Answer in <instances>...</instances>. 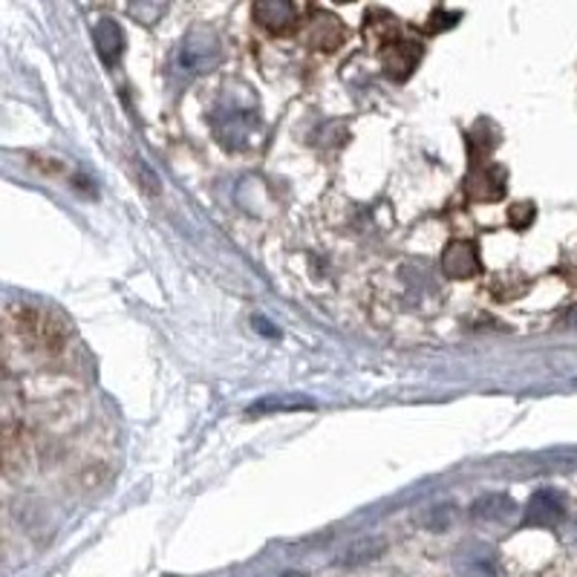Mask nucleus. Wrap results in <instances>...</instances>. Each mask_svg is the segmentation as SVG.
I'll use <instances>...</instances> for the list:
<instances>
[{"label":"nucleus","instance_id":"f257e3e1","mask_svg":"<svg viewBox=\"0 0 577 577\" xmlns=\"http://www.w3.org/2000/svg\"><path fill=\"white\" fill-rule=\"evenodd\" d=\"M219 61V44L212 32H194L179 50V70L185 73H208Z\"/></svg>","mask_w":577,"mask_h":577},{"label":"nucleus","instance_id":"f03ea898","mask_svg":"<svg viewBox=\"0 0 577 577\" xmlns=\"http://www.w3.org/2000/svg\"><path fill=\"white\" fill-rule=\"evenodd\" d=\"M563 517H566V499H563L560 491L543 488L528 499L523 526H540V528L557 526Z\"/></svg>","mask_w":577,"mask_h":577},{"label":"nucleus","instance_id":"7ed1b4c3","mask_svg":"<svg viewBox=\"0 0 577 577\" xmlns=\"http://www.w3.org/2000/svg\"><path fill=\"white\" fill-rule=\"evenodd\" d=\"M442 271L453 280H468L476 278L480 271V255L471 240H453L442 255Z\"/></svg>","mask_w":577,"mask_h":577},{"label":"nucleus","instance_id":"20e7f679","mask_svg":"<svg viewBox=\"0 0 577 577\" xmlns=\"http://www.w3.org/2000/svg\"><path fill=\"white\" fill-rule=\"evenodd\" d=\"M27 462H30V442L21 427L18 424L0 427V468H7L9 474H21Z\"/></svg>","mask_w":577,"mask_h":577},{"label":"nucleus","instance_id":"39448f33","mask_svg":"<svg viewBox=\"0 0 577 577\" xmlns=\"http://www.w3.org/2000/svg\"><path fill=\"white\" fill-rule=\"evenodd\" d=\"M419 59H422V47L416 41H393V44L384 47V70L395 81L408 79L416 70Z\"/></svg>","mask_w":577,"mask_h":577},{"label":"nucleus","instance_id":"423d86ee","mask_svg":"<svg viewBox=\"0 0 577 577\" xmlns=\"http://www.w3.org/2000/svg\"><path fill=\"white\" fill-rule=\"evenodd\" d=\"M251 16H255V21L260 23L264 30L286 32L295 27L298 12H295L292 3H286V0H260V3H255V9H251Z\"/></svg>","mask_w":577,"mask_h":577},{"label":"nucleus","instance_id":"0eeeda50","mask_svg":"<svg viewBox=\"0 0 577 577\" xmlns=\"http://www.w3.org/2000/svg\"><path fill=\"white\" fill-rule=\"evenodd\" d=\"M468 194L480 203H494L505 194V171L503 168H476L468 176Z\"/></svg>","mask_w":577,"mask_h":577},{"label":"nucleus","instance_id":"6e6552de","mask_svg":"<svg viewBox=\"0 0 577 577\" xmlns=\"http://www.w3.org/2000/svg\"><path fill=\"white\" fill-rule=\"evenodd\" d=\"M93 41H95V50L102 55L104 64H116L119 55L125 52V32L119 27L116 21H99V27L93 30Z\"/></svg>","mask_w":577,"mask_h":577},{"label":"nucleus","instance_id":"1a4fd4ad","mask_svg":"<svg viewBox=\"0 0 577 577\" xmlns=\"http://www.w3.org/2000/svg\"><path fill=\"white\" fill-rule=\"evenodd\" d=\"M298 410H315V402L307 395H269L251 404L246 416H275V413H298Z\"/></svg>","mask_w":577,"mask_h":577},{"label":"nucleus","instance_id":"9d476101","mask_svg":"<svg viewBox=\"0 0 577 577\" xmlns=\"http://www.w3.org/2000/svg\"><path fill=\"white\" fill-rule=\"evenodd\" d=\"M23 329L32 332L35 343H41L44 350H61V347H64V336H61L59 321L47 318L44 312H27V318H23Z\"/></svg>","mask_w":577,"mask_h":577},{"label":"nucleus","instance_id":"9b49d317","mask_svg":"<svg viewBox=\"0 0 577 577\" xmlns=\"http://www.w3.org/2000/svg\"><path fill=\"white\" fill-rule=\"evenodd\" d=\"M343 38H347V32H343L338 18H332L329 12H318V16H315L312 30H309V41H312L318 50H338V47L343 44Z\"/></svg>","mask_w":577,"mask_h":577},{"label":"nucleus","instance_id":"f8f14e48","mask_svg":"<svg viewBox=\"0 0 577 577\" xmlns=\"http://www.w3.org/2000/svg\"><path fill=\"white\" fill-rule=\"evenodd\" d=\"M514 512V503L505 494H488V497L476 499L474 517L480 519H503Z\"/></svg>","mask_w":577,"mask_h":577},{"label":"nucleus","instance_id":"ddd939ff","mask_svg":"<svg viewBox=\"0 0 577 577\" xmlns=\"http://www.w3.org/2000/svg\"><path fill=\"white\" fill-rule=\"evenodd\" d=\"M508 219H512L514 228H519V231H523V228H528L534 223V205H528V203L514 205L512 212H508Z\"/></svg>","mask_w":577,"mask_h":577},{"label":"nucleus","instance_id":"4468645a","mask_svg":"<svg viewBox=\"0 0 577 577\" xmlns=\"http://www.w3.org/2000/svg\"><path fill=\"white\" fill-rule=\"evenodd\" d=\"M563 321H566V327L577 329V307H571L569 312H566V318H563Z\"/></svg>","mask_w":577,"mask_h":577}]
</instances>
